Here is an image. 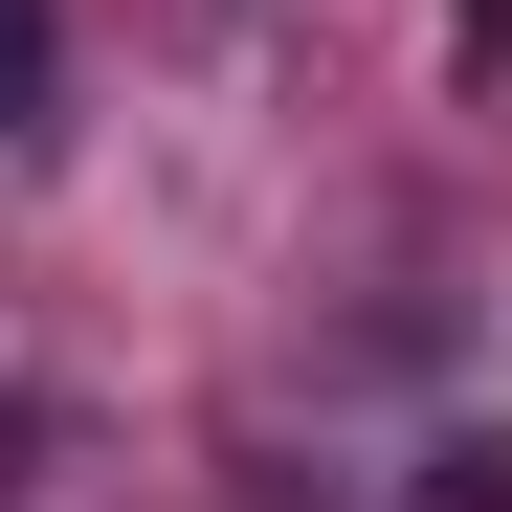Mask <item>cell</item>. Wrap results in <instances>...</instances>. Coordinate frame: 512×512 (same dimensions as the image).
I'll list each match as a JSON object with an SVG mask.
<instances>
[{"label": "cell", "mask_w": 512, "mask_h": 512, "mask_svg": "<svg viewBox=\"0 0 512 512\" xmlns=\"http://www.w3.org/2000/svg\"><path fill=\"white\" fill-rule=\"evenodd\" d=\"M401 512H512V423H446V446H423V490Z\"/></svg>", "instance_id": "obj_2"}, {"label": "cell", "mask_w": 512, "mask_h": 512, "mask_svg": "<svg viewBox=\"0 0 512 512\" xmlns=\"http://www.w3.org/2000/svg\"><path fill=\"white\" fill-rule=\"evenodd\" d=\"M67 134V0H0V156Z\"/></svg>", "instance_id": "obj_1"}]
</instances>
